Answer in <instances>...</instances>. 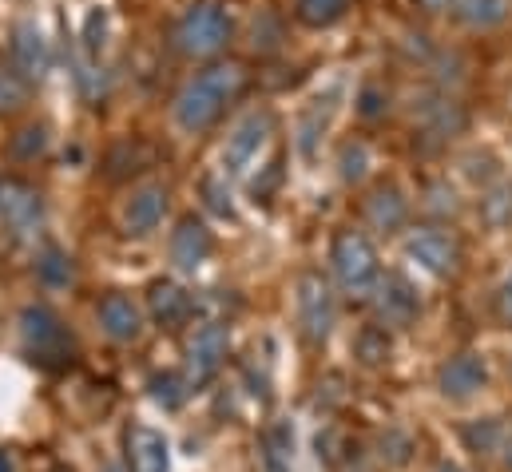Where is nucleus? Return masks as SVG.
<instances>
[{"label": "nucleus", "instance_id": "393cba45", "mask_svg": "<svg viewBox=\"0 0 512 472\" xmlns=\"http://www.w3.org/2000/svg\"><path fill=\"white\" fill-rule=\"evenodd\" d=\"M147 389H151L155 405H163V409H179V405L187 401V393H191V381L167 369V373H155V377L147 381Z\"/></svg>", "mask_w": 512, "mask_h": 472}, {"label": "nucleus", "instance_id": "423d86ee", "mask_svg": "<svg viewBox=\"0 0 512 472\" xmlns=\"http://www.w3.org/2000/svg\"><path fill=\"white\" fill-rule=\"evenodd\" d=\"M270 135H274V116L266 108H255V112H247V116L239 119L231 127L227 143H223V167H227V175L251 171L255 159L262 155V147L270 143Z\"/></svg>", "mask_w": 512, "mask_h": 472}, {"label": "nucleus", "instance_id": "a211bd4d", "mask_svg": "<svg viewBox=\"0 0 512 472\" xmlns=\"http://www.w3.org/2000/svg\"><path fill=\"white\" fill-rule=\"evenodd\" d=\"M366 219H370L378 231L393 235V231L405 227V219H409V203H405V195H401L393 183H382V187H374L370 199H366Z\"/></svg>", "mask_w": 512, "mask_h": 472}, {"label": "nucleus", "instance_id": "c9c22d12", "mask_svg": "<svg viewBox=\"0 0 512 472\" xmlns=\"http://www.w3.org/2000/svg\"><path fill=\"white\" fill-rule=\"evenodd\" d=\"M385 453H389V461H393V465H405V461H409V437H401V433L382 437V457Z\"/></svg>", "mask_w": 512, "mask_h": 472}, {"label": "nucleus", "instance_id": "6e6552de", "mask_svg": "<svg viewBox=\"0 0 512 472\" xmlns=\"http://www.w3.org/2000/svg\"><path fill=\"white\" fill-rule=\"evenodd\" d=\"M227 354H231V334H227V326H223V322L199 326L195 338H191V346H187V381H191V389H203V385L223 369Z\"/></svg>", "mask_w": 512, "mask_h": 472}, {"label": "nucleus", "instance_id": "e433bc0d", "mask_svg": "<svg viewBox=\"0 0 512 472\" xmlns=\"http://www.w3.org/2000/svg\"><path fill=\"white\" fill-rule=\"evenodd\" d=\"M429 195H433V199H429L433 211H453V207H457V203H453V191H445V187H433Z\"/></svg>", "mask_w": 512, "mask_h": 472}, {"label": "nucleus", "instance_id": "2eb2a0df", "mask_svg": "<svg viewBox=\"0 0 512 472\" xmlns=\"http://www.w3.org/2000/svg\"><path fill=\"white\" fill-rule=\"evenodd\" d=\"M100 326H104V334H108L112 342L131 346V342H139V334H143V310L131 302L128 294H108V298L100 302Z\"/></svg>", "mask_w": 512, "mask_h": 472}, {"label": "nucleus", "instance_id": "cd10ccee", "mask_svg": "<svg viewBox=\"0 0 512 472\" xmlns=\"http://www.w3.org/2000/svg\"><path fill=\"white\" fill-rule=\"evenodd\" d=\"M354 354L362 357V365H385L389 361V334L385 326H366L354 342Z\"/></svg>", "mask_w": 512, "mask_h": 472}, {"label": "nucleus", "instance_id": "1a4fd4ad", "mask_svg": "<svg viewBox=\"0 0 512 472\" xmlns=\"http://www.w3.org/2000/svg\"><path fill=\"white\" fill-rule=\"evenodd\" d=\"M405 254H409L421 270H429V274H437V278L453 274L457 262H461V246H457V238L449 235V231H441V227H417V231H409V238H405Z\"/></svg>", "mask_w": 512, "mask_h": 472}, {"label": "nucleus", "instance_id": "b1692460", "mask_svg": "<svg viewBox=\"0 0 512 472\" xmlns=\"http://www.w3.org/2000/svg\"><path fill=\"white\" fill-rule=\"evenodd\" d=\"M36 274H40V282L44 286H52V290H60V286H68L72 278H76V266H72V258L60 250V246H44L40 254H36Z\"/></svg>", "mask_w": 512, "mask_h": 472}, {"label": "nucleus", "instance_id": "f704fd0d", "mask_svg": "<svg viewBox=\"0 0 512 472\" xmlns=\"http://www.w3.org/2000/svg\"><path fill=\"white\" fill-rule=\"evenodd\" d=\"M497 437H501V429H497V421H485V425H469L465 429V441L481 453V449H493L497 445Z\"/></svg>", "mask_w": 512, "mask_h": 472}, {"label": "nucleus", "instance_id": "aec40b11", "mask_svg": "<svg viewBox=\"0 0 512 472\" xmlns=\"http://www.w3.org/2000/svg\"><path fill=\"white\" fill-rule=\"evenodd\" d=\"M512 0H457V20L473 32H489L509 20Z\"/></svg>", "mask_w": 512, "mask_h": 472}, {"label": "nucleus", "instance_id": "c03bdc74", "mask_svg": "<svg viewBox=\"0 0 512 472\" xmlns=\"http://www.w3.org/2000/svg\"><path fill=\"white\" fill-rule=\"evenodd\" d=\"M0 72H4V56H0Z\"/></svg>", "mask_w": 512, "mask_h": 472}, {"label": "nucleus", "instance_id": "6ab92c4d", "mask_svg": "<svg viewBox=\"0 0 512 472\" xmlns=\"http://www.w3.org/2000/svg\"><path fill=\"white\" fill-rule=\"evenodd\" d=\"M421 127H425V135L449 139L465 127V108L457 100H425L421 104Z\"/></svg>", "mask_w": 512, "mask_h": 472}, {"label": "nucleus", "instance_id": "72a5a7b5", "mask_svg": "<svg viewBox=\"0 0 512 472\" xmlns=\"http://www.w3.org/2000/svg\"><path fill=\"white\" fill-rule=\"evenodd\" d=\"M278 36H282L278 32V20L274 16H262V20H255V40L251 44H255V52H274L278 48Z\"/></svg>", "mask_w": 512, "mask_h": 472}, {"label": "nucleus", "instance_id": "dca6fc26", "mask_svg": "<svg viewBox=\"0 0 512 472\" xmlns=\"http://www.w3.org/2000/svg\"><path fill=\"white\" fill-rule=\"evenodd\" d=\"M128 453H131V472H171V445L151 425H131Z\"/></svg>", "mask_w": 512, "mask_h": 472}, {"label": "nucleus", "instance_id": "4468645a", "mask_svg": "<svg viewBox=\"0 0 512 472\" xmlns=\"http://www.w3.org/2000/svg\"><path fill=\"white\" fill-rule=\"evenodd\" d=\"M437 385H441V393L449 401H469V397H477L489 385V369H485V361L477 354H457L441 365Z\"/></svg>", "mask_w": 512, "mask_h": 472}, {"label": "nucleus", "instance_id": "58836bf2", "mask_svg": "<svg viewBox=\"0 0 512 472\" xmlns=\"http://www.w3.org/2000/svg\"><path fill=\"white\" fill-rule=\"evenodd\" d=\"M501 314L512 322V274L505 278V286H501Z\"/></svg>", "mask_w": 512, "mask_h": 472}, {"label": "nucleus", "instance_id": "473e14b6", "mask_svg": "<svg viewBox=\"0 0 512 472\" xmlns=\"http://www.w3.org/2000/svg\"><path fill=\"white\" fill-rule=\"evenodd\" d=\"M485 215L493 227H505L512 219V187H497L489 199H485Z\"/></svg>", "mask_w": 512, "mask_h": 472}, {"label": "nucleus", "instance_id": "f257e3e1", "mask_svg": "<svg viewBox=\"0 0 512 472\" xmlns=\"http://www.w3.org/2000/svg\"><path fill=\"white\" fill-rule=\"evenodd\" d=\"M247 80H251L247 68L235 64V60H219V64H207L203 72H195L175 96L179 131H187V135L211 131L223 119V112L247 92Z\"/></svg>", "mask_w": 512, "mask_h": 472}, {"label": "nucleus", "instance_id": "9b49d317", "mask_svg": "<svg viewBox=\"0 0 512 472\" xmlns=\"http://www.w3.org/2000/svg\"><path fill=\"white\" fill-rule=\"evenodd\" d=\"M215 254V235L207 231L203 219L195 215H183L171 231V262L183 270V274H195L207 266V258Z\"/></svg>", "mask_w": 512, "mask_h": 472}, {"label": "nucleus", "instance_id": "2f4dec72", "mask_svg": "<svg viewBox=\"0 0 512 472\" xmlns=\"http://www.w3.org/2000/svg\"><path fill=\"white\" fill-rule=\"evenodd\" d=\"M385 108H389V92H385L382 84H366V88L358 92V112L366 119L385 116Z\"/></svg>", "mask_w": 512, "mask_h": 472}, {"label": "nucleus", "instance_id": "9d476101", "mask_svg": "<svg viewBox=\"0 0 512 472\" xmlns=\"http://www.w3.org/2000/svg\"><path fill=\"white\" fill-rule=\"evenodd\" d=\"M12 68H16L28 84H40V80L48 76V68H52V48H48V40H44V32H40L36 20H20V24L12 28Z\"/></svg>", "mask_w": 512, "mask_h": 472}, {"label": "nucleus", "instance_id": "bb28decb", "mask_svg": "<svg viewBox=\"0 0 512 472\" xmlns=\"http://www.w3.org/2000/svg\"><path fill=\"white\" fill-rule=\"evenodd\" d=\"M366 171H370V147L362 139L342 143V151H338V175H342V183H362Z\"/></svg>", "mask_w": 512, "mask_h": 472}, {"label": "nucleus", "instance_id": "f3484780", "mask_svg": "<svg viewBox=\"0 0 512 472\" xmlns=\"http://www.w3.org/2000/svg\"><path fill=\"white\" fill-rule=\"evenodd\" d=\"M147 310H151V318L159 322V326H179L187 314H191V294L183 290V286H175V282H167V278H155L151 286H147Z\"/></svg>", "mask_w": 512, "mask_h": 472}, {"label": "nucleus", "instance_id": "f03ea898", "mask_svg": "<svg viewBox=\"0 0 512 472\" xmlns=\"http://www.w3.org/2000/svg\"><path fill=\"white\" fill-rule=\"evenodd\" d=\"M235 36V12L227 0H195L175 24V48L191 60L219 56Z\"/></svg>", "mask_w": 512, "mask_h": 472}, {"label": "nucleus", "instance_id": "20e7f679", "mask_svg": "<svg viewBox=\"0 0 512 472\" xmlns=\"http://www.w3.org/2000/svg\"><path fill=\"white\" fill-rule=\"evenodd\" d=\"M20 342H24L28 357L40 365H64L76 354V338L52 306H24L20 310Z\"/></svg>", "mask_w": 512, "mask_h": 472}, {"label": "nucleus", "instance_id": "a19ab883", "mask_svg": "<svg viewBox=\"0 0 512 472\" xmlns=\"http://www.w3.org/2000/svg\"><path fill=\"white\" fill-rule=\"evenodd\" d=\"M501 465H505V469L512 472V437L505 441V445H501Z\"/></svg>", "mask_w": 512, "mask_h": 472}, {"label": "nucleus", "instance_id": "79ce46f5", "mask_svg": "<svg viewBox=\"0 0 512 472\" xmlns=\"http://www.w3.org/2000/svg\"><path fill=\"white\" fill-rule=\"evenodd\" d=\"M437 472H461V469H457V465H449V461H441V465H437Z\"/></svg>", "mask_w": 512, "mask_h": 472}, {"label": "nucleus", "instance_id": "4be33fe9", "mask_svg": "<svg viewBox=\"0 0 512 472\" xmlns=\"http://www.w3.org/2000/svg\"><path fill=\"white\" fill-rule=\"evenodd\" d=\"M354 0H294V16L306 28H334Z\"/></svg>", "mask_w": 512, "mask_h": 472}, {"label": "nucleus", "instance_id": "412c9836", "mask_svg": "<svg viewBox=\"0 0 512 472\" xmlns=\"http://www.w3.org/2000/svg\"><path fill=\"white\" fill-rule=\"evenodd\" d=\"M48 143H52V135H48L44 123H24V127L8 139V159H12V163H36V159L48 155Z\"/></svg>", "mask_w": 512, "mask_h": 472}, {"label": "nucleus", "instance_id": "5701e85b", "mask_svg": "<svg viewBox=\"0 0 512 472\" xmlns=\"http://www.w3.org/2000/svg\"><path fill=\"white\" fill-rule=\"evenodd\" d=\"M199 195H203V207H207L215 219L235 223V195H231V187H227V175H219V171L203 175V179H199Z\"/></svg>", "mask_w": 512, "mask_h": 472}, {"label": "nucleus", "instance_id": "a18cd8bd", "mask_svg": "<svg viewBox=\"0 0 512 472\" xmlns=\"http://www.w3.org/2000/svg\"><path fill=\"white\" fill-rule=\"evenodd\" d=\"M0 187H4V179H0Z\"/></svg>", "mask_w": 512, "mask_h": 472}, {"label": "nucleus", "instance_id": "c756f323", "mask_svg": "<svg viewBox=\"0 0 512 472\" xmlns=\"http://www.w3.org/2000/svg\"><path fill=\"white\" fill-rule=\"evenodd\" d=\"M326 116H330V112H322V108H310V112L302 116V127H298V151H302V159H314L318 135L326 131Z\"/></svg>", "mask_w": 512, "mask_h": 472}, {"label": "nucleus", "instance_id": "37998d69", "mask_svg": "<svg viewBox=\"0 0 512 472\" xmlns=\"http://www.w3.org/2000/svg\"><path fill=\"white\" fill-rule=\"evenodd\" d=\"M104 472H128V469H124V465H108Z\"/></svg>", "mask_w": 512, "mask_h": 472}, {"label": "nucleus", "instance_id": "0eeeda50", "mask_svg": "<svg viewBox=\"0 0 512 472\" xmlns=\"http://www.w3.org/2000/svg\"><path fill=\"white\" fill-rule=\"evenodd\" d=\"M0 223L12 238L28 242L44 227V195L24 179H4V187H0Z\"/></svg>", "mask_w": 512, "mask_h": 472}, {"label": "nucleus", "instance_id": "ea45409f", "mask_svg": "<svg viewBox=\"0 0 512 472\" xmlns=\"http://www.w3.org/2000/svg\"><path fill=\"white\" fill-rule=\"evenodd\" d=\"M0 472H16V461H12L8 449H0Z\"/></svg>", "mask_w": 512, "mask_h": 472}, {"label": "nucleus", "instance_id": "f8f14e48", "mask_svg": "<svg viewBox=\"0 0 512 472\" xmlns=\"http://www.w3.org/2000/svg\"><path fill=\"white\" fill-rule=\"evenodd\" d=\"M167 203H171V191L163 183H147L139 191H131V199L124 203L120 219H124V231L131 238H147L167 215Z\"/></svg>", "mask_w": 512, "mask_h": 472}, {"label": "nucleus", "instance_id": "a878e982", "mask_svg": "<svg viewBox=\"0 0 512 472\" xmlns=\"http://www.w3.org/2000/svg\"><path fill=\"white\" fill-rule=\"evenodd\" d=\"M262 445H266V465H270V472H286V469H290V453H294V429H290L286 421L270 425Z\"/></svg>", "mask_w": 512, "mask_h": 472}, {"label": "nucleus", "instance_id": "39448f33", "mask_svg": "<svg viewBox=\"0 0 512 472\" xmlns=\"http://www.w3.org/2000/svg\"><path fill=\"white\" fill-rule=\"evenodd\" d=\"M294 302H298V326L306 334V342H326L334 322H338V302H334V290L322 274L306 270L298 278V290H294Z\"/></svg>", "mask_w": 512, "mask_h": 472}, {"label": "nucleus", "instance_id": "ddd939ff", "mask_svg": "<svg viewBox=\"0 0 512 472\" xmlns=\"http://www.w3.org/2000/svg\"><path fill=\"white\" fill-rule=\"evenodd\" d=\"M374 306H378V318H382L385 326H393V330L413 326V318L421 314V298H417V290L401 274H385L382 282H378Z\"/></svg>", "mask_w": 512, "mask_h": 472}, {"label": "nucleus", "instance_id": "7ed1b4c3", "mask_svg": "<svg viewBox=\"0 0 512 472\" xmlns=\"http://www.w3.org/2000/svg\"><path fill=\"white\" fill-rule=\"evenodd\" d=\"M330 262H334L338 286L350 298H358V302L362 298H374V290L382 282V266H378L374 242L362 235V231H338L334 250H330Z\"/></svg>", "mask_w": 512, "mask_h": 472}, {"label": "nucleus", "instance_id": "4c0bfd02", "mask_svg": "<svg viewBox=\"0 0 512 472\" xmlns=\"http://www.w3.org/2000/svg\"><path fill=\"white\" fill-rule=\"evenodd\" d=\"M417 8H421V12H429V16H441V12L457 8V0H417Z\"/></svg>", "mask_w": 512, "mask_h": 472}, {"label": "nucleus", "instance_id": "7c9ffc66", "mask_svg": "<svg viewBox=\"0 0 512 472\" xmlns=\"http://www.w3.org/2000/svg\"><path fill=\"white\" fill-rule=\"evenodd\" d=\"M104 36H108V12H104V8H92V12L84 16V52H88L92 60H100Z\"/></svg>", "mask_w": 512, "mask_h": 472}, {"label": "nucleus", "instance_id": "c85d7f7f", "mask_svg": "<svg viewBox=\"0 0 512 472\" xmlns=\"http://www.w3.org/2000/svg\"><path fill=\"white\" fill-rule=\"evenodd\" d=\"M28 92H32V84H28L16 68H4V72H0V112L24 108V104H28Z\"/></svg>", "mask_w": 512, "mask_h": 472}]
</instances>
